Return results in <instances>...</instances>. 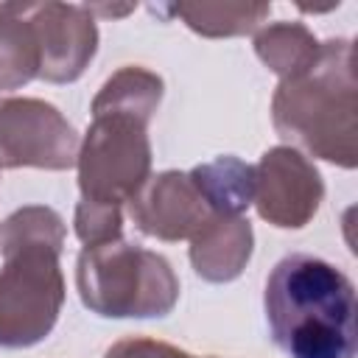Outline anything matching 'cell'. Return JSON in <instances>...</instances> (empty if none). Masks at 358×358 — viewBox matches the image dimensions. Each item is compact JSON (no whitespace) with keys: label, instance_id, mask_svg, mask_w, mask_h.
I'll return each instance as SVG.
<instances>
[{"label":"cell","instance_id":"obj_1","mask_svg":"<svg viewBox=\"0 0 358 358\" xmlns=\"http://www.w3.org/2000/svg\"><path fill=\"white\" fill-rule=\"evenodd\" d=\"M271 341L288 358H355V288L313 255L282 257L263 294Z\"/></svg>","mask_w":358,"mask_h":358},{"label":"cell","instance_id":"obj_2","mask_svg":"<svg viewBox=\"0 0 358 358\" xmlns=\"http://www.w3.org/2000/svg\"><path fill=\"white\" fill-rule=\"evenodd\" d=\"M159 95L162 81L140 67H126L103 84L78 154L81 201L120 207L143 190L151 159L145 120Z\"/></svg>","mask_w":358,"mask_h":358},{"label":"cell","instance_id":"obj_3","mask_svg":"<svg viewBox=\"0 0 358 358\" xmlns=\"http://www.w3.org/2000/svg\"><path fill=\"white\" fill-rule=\"evenodd\" d=\"M64 224L50 207H25L0 224V347H31L59 319Z\"/></svg>","mask_w":358,"mask_h":358},{"label":"cell","instance_id":"obj_4","mask_svg":"<svg viewBox=\"0 0 358 358\" xmlns=\"http://www.w3.org/2000/svg\"><path fill=\"white\" fill-rule=\"evenodd\" d=\"M274 126L322 159L355 165V76L347 39L324 42L305 73L280 84Z\"/></svg>","mask_w":358,"mask_h":358},{"label":"cell","instance_id":"obj_5","mask_svg":"<svg viewBox=\"0 0 358 358\" xmlns=\"http://www.w3.org/2000/svg\"><path fill=\"white\" fill-rule=\"evenodd\" d=\"M78 291L101 316H165L179 282L162 255L112 238L81 249Z\"/></svg>","mask_w":358,"mask_h":358},{"label":"cell","instance_id":"obj_6","mask_svg":"<svg viewBox=\"0 0 358 358\" xmlns=\"http://www.w3.org/2000/svg\"><path fill=\"white\" fill-rule=\"evenodd\" d=\"M76 131L56 106L34 98H0V165L70 168Z\"/></svg>","mask_w":358,"mask_h":358},{"label":"cell","instance_id":"obj_7","mask_svg":"<svg viewBox=\"0 0 358 358\" xmlns=\"http://www.w3.org/2000/svg\"><path fill=\"white\" fill-rule=\"evenodd\" d=\"M316 168L294 148H271L255 168V201L263 218L277 227H302L322 201Z\"/></svg>","mask_w":358,"mask_h":358},{"label":"cell","instance_id":"obj_8","mask_svg":"<svg viewBox=\"0 0 358 358\" xmlns=\"http://www.w3.org/2000/svg\"><path fill=\"white\" fill-rule=\"evenodd\" d=\"M31 22L39 42V76L48 81H73L95 53V25L81 6H34Z\"/></svg>","mask_w":358,"mask_h":358},{"label":"cell","instance_id":"obj_9","mask_svg":"<svg viewBox=\"0 0 358 358\" xmlns=\"http://www.w3.org/2000/svg\"><path fill=\"white\" fill-rule=\"evenodd\" d=\"M207 201L196 190L193 179L176 171L159 173L148 190L131 199V218L148 235L176 241L199 232L207 224Z\"/></svg>","mask_w":358,"mask_h":358},{"label":"cell","instance_id":"obj_10","mask_svg":"<svg viewBox=\"0 0 358 358\" xmlns=\"http://www.w3.org/2000/svg\"><path fill=\"white\" fill-rule=\"evenodd\" d=\"M252 255V227L241 215H215L193 238L190 260L204 280L224 282L241 274Z\"/></svg>","mask_w":358,"mask_h":358},{"label":"cell","instance_id":"obj_11","mask_svg":"<svg viewBox=\"0 0 358 358\" xmlns=\"http://www.w3.org/2000/svg\"><path fill=\"white\" fill-rule=\"evenodd\" d=\"M190 179L215 215H241L255 199V168L235 157L199 165Z\"/></svg>","mask_w":358,"mask_h":358},{"label":"cell","instance_id":"obj_12","mask_svg":"<svg viewBox=\"0 0 358 358\" xmlns=\"http://www.w3.org/2000/svg\"><path fill=\"white\" fill-rule=\"evenodd\" d=\"M28 6H0V90H14L39 73V42Z\"/></svg>","mask_w":358,"mask_h":358},{"label":"cell","instance_id":"obj_13","mask_svg":"<svg viewBox=\"0 0 358 358\" xmlns=\"http://www.w3.org/2000/svg\"><path fill=\"white\" fill-rule=\"evenodd\" d=\"M255 45H257L260 59L282 78H294L305 73L316 62L319 48H322L302 25H288V22L266 28Z\"/></svg>","mask_w":358,"mask_h":358},{"label":"cell","instance_id":"obj_14","mask_svg":"<svg viewBox=\"0 0 358 358\" xmlns=\"http://www.w3.org/2000/svg\"><path fill=\"white\" fill-rule=\"evenodd\" d=\"M103 358H190L182 350L162 344V341H148V338H129L117 341Z\"/></svg>","mask_w":358,"mask_h":358}]
</instances>
